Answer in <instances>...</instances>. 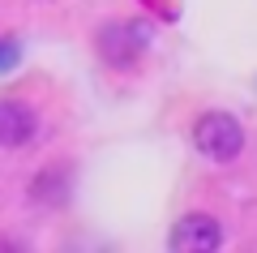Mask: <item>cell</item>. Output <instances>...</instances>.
<instances>
[{
	"mask_svg": "<svg viewBox=\"0 0 257 253\" xmlns=\"http://www.w3.org/2000/svg\"><path fill=\"white\" fill-rule=\"evenodd\" d=\"M167 244H172V253H214L223 244V223L206 210H193V215L176 219Z\"/></svg>",
	"mask_w": 257,
	"mask_h": 253,
	"instance_id": "3",
	"label": "cell"
},
{
	"mask_svg": "<svg viewBox=\"0 0 257 253\" xmlns=\"http://www.w3.org/2000/svg\"><path fill=\"white\" fill-rule=\"evenodd\" d=\"M193 146L206 154L210 163H236L244 154V125L231 112H202L193 125Z\"/></svg>",
	"mask_w": 257,
	"mask_h": 253,
	"instance_id": "1",
	"label": "cell"
},
{
	"mask_svg": "<svg viewBox=\"0 0 257 253\" xmlns=\"http://www.w3.org/2000/svg\"><path fill=\"white\" fill-rule=\"evenodd\" d=\"M18 52H22L18 39H0V69H9V64L18 60Z\"/></svg>",
	"mask_w": 257,
	"mask_h": 253,
	"instance_id": "5",
	"label": "cell"
},
{
	"mask_svg": "<svg viewBox=\"0 0 257 253\" xmlns=\"http://www.w3.org/2000/svg\"><path fill=\"white\" fill-rule=\"evenodd\" d=\"M150 43V30L142 22H107L99 30V56L111 64V69H128Z\"/></svg>",
	"mask_w": 257,
	"mask_h": 253,
	"instance_id": "2",
	"label": "cell"
},
{
	"mask_svg": "<svg viewBox=\"0 0 257 253\" xmlns=\"http://www.w3.org/2000/svg\"><path fill=\"white\" fill-rule=\"evenodd\" d=\"M35 133H39V112L26 99H0V146L18 150Z\"/></svg>",
	"mask_w": 257,
	"mask_h": 253,
	"instance_id": "4",
	"label": "cell"
}]
</instances>
